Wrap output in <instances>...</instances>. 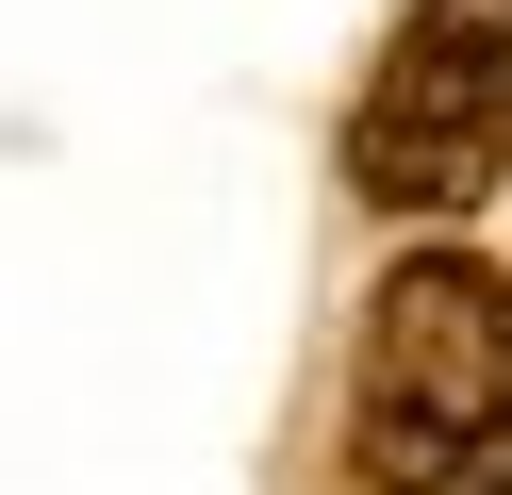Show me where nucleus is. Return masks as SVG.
<instances>
[{
	"instance_id": "f03ea898",
	"label": "nucleus",
	"mask_w": 512,
	"mask_h": 495,
	"mask_svg": "<svg viewBox=\"0 0 512 495\" xmlns=\"http://www.w3.org/2000/svg\"><path fill=\"white\" fill-rule=\"evenodd\" d=\"M496 182H512V0H413L347 116V198L463 215Z\"/></svg>"
},
{
	"instance_id": "f257e3e1",
	"label": "nucleus",
	"mask_w": 512,
	"mask_h": 495,
	"mask_svg": "<svg viewBox=\"0 0 512 495\" xmlns=\"http://www.w3.org/2000/svg\"><path fill=\"white\" fill-rule=\"evenodd\" d=\"M347 462H364V495H512V281L496 264L413 248L364 297Z\"/></svg>"
}]
</instances>
